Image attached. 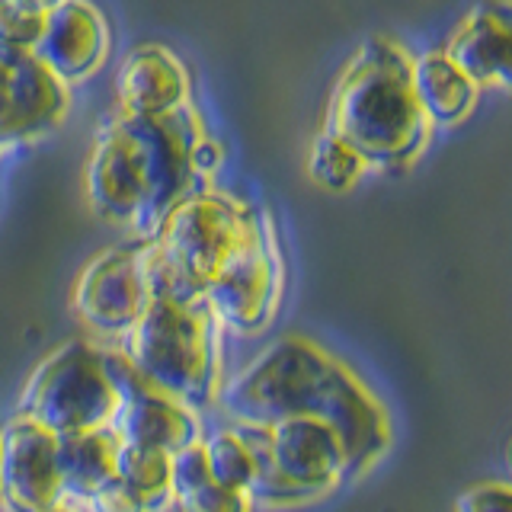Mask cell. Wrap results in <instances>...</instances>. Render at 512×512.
Instances as JSON below:
<instances>
[{
    "mask_svg": "<svg viewBox=\"0 0 512 512\" xmlns=\"http://www.w3.org/2000/svg\"><path fill=\"white\" fill-rule=\"evenodd\" d=\"M42 16H29L10 0H0V42L16 45V48H32L39 39L42 29Z\"/></svg>",
    "mask_w": 512,
    "mask_h": 512,
    "instance_id": "obj_23",
    "label": "cell"
},
{
    "mask_svg": "<svg viewBox=\"0 0 512 512\" xmlns=\"http://www.w3.org/2000/svg\"><path fill=\"white\" fill-rule=\"evenodd\" d=\"M74 506H80L84 512H144L141 500L122 484L116 474H112L109 480H103V484L96 490H90L87 496H80Z\"/></svg>",
    "mask_w": 512,
    "mask_h": 512,
    "instance_id": "obj_22",
    "label": "cell"
},
{
    "mask_svg": "<svg viewBox=\"0 0 512 512\" xmlns=\"http://www.w3.org/2000/svg\"><path fill=\"white\" fill-rule=\"evenodd\" d=\"M116 410V384L103 349L90 340H68L36 365L20 394L16 413L29 416L55 436L103 429Z\"/></svg>",
    "mask_w": 512,
    "mask_h": 512,
    "instance_id": "obj_7",
    "label": "cell"
},
{
    "mask_svg": "<svg viewBox=\"0 0 512 512\" xmlns=\"http://www.w3.org/2000/svg\"><path fill=\"white\" fill-rule=\"evenodd\" d=\"M215 407L231 426H269L285 416H314L340 436L349 480L368 474L391 448V416L375 391L301 333H285L221 384Z\"/></svg>",
    "mask_w": 512,
    "mask_h": 512,
    "instance_id": "obj_1",
    "label": "cell"
},
{
    "mask_svg": "<svg viewBox=\"0 0 512 512\" xmlns=\"http://www.w3.org/2000/svg\"><path fill=\"white\" fill-rule=\"evenodd\" d=\"M455 512H512V490L506 480L474 484L455 500Z\"/></svg>",
    "mask_w": 512,
    "mask_h": 512,
    "instance_id": "obj_24",
    "label": "cell"
},
{
    "mask_svg": "<svg viewBox=\"0 0 512 512\" xmlns=\"http://www.w3.org/2000/svg\"><path fill=\"white\" fill-rule=\"evenodd\" d=\"M116 96L122 112L157 116L189 103V74L164 45H138L116 74Z\"/></svg>",
    "mask_w": 512,
    "mask_h": 512,
    "instance_id": "obj_15",
    "label": "cell"
},
{
    "mask_svg": "<svg viewBox=\"0 0 512 512\" xmlns=\"http://www.w3.org/2000/svg\"><path fill=\"white\" fill-rule=\"evenodd\" d=\"M148 256L151 240L135 237L84 266L71 292V311L90 333L119 343L132 330L151 298Z\"/></svg>",
    "mask_w": 512,
    "mask_h": 512,
    "instance_id": "obj_9",
    "label": "cell"
},
{
    "mask_svg": "<svg viewBox=\"0 0 512 512\" xmlns=\"http://www.w3.org/2000/svg\"><path fill=\"white\" fill-rule=\"evenodd\" d=\"M116 477L132 490L144 512H167L170 493V452L151 445H116Z\"/></svg>",
    "mask_w": 512,
    "mask_h": 512,
    "instance_id": "obj_19",
    "label": "cell"
},
{
    "mask_svg": "<svg viewBox=\"0 0 512 512\" xmlns=\"http://www.w3.org/2000/svg\"><path fill=\"white\" fill-rule=\"evenodd\" d=\"M512 29L506 0H487L474 7L452 32L442 52L468 74L477 87L506 90L512 77Z\"/></svg>",
    "mask_w": 512,
    "mask_h": 512,
    "instance_id": "obj_14",
    "label": "cell"
},
{
    "mask_svg": "<svg viewBox=\"0 0 512 512\" xmlns=\"http://www.w3.org/2000/svg\"><path fill=\"white\" fill-rule=\"evenodd\" d=\"M368 170L362 154L333 132H320L308 154V173L317 186L330 192H346L359 183V176Z\"/></svg>",
    "mask_w": 512,
    "mask_h": 512,
    "instance_id": "obj_21",
    "label": "cell"
},
{
    "mask_svg": "<svg viewBox=\"0 0 512 512\" xmlns=\"http://www.w3.org/2000/svg\"><path fill=\"white\" fill-rule=\"evenodd\" d=\"M202 295L231 333L253 336L272 324L282 298V260L276 231L263 212Z\"/></svg>",
    "mask_w": 512,
    "mask_h": 512,
    "instance_id": "obj_8",
    "label": "cell"
},
{
    "mask_svg": "<svg viewBox=\"0 0 512 512\" xmlns=\"http://www.w3.org/2000/svg\"><path fill=\"white\" fill-rule=\"evenodd\" d=\"M221 333L224 327L205 295L154 285L144 311L116 349L154 388L192 410H208L224 384Z\"/></svg>",
    "mask_w": 512,
    "mask_h": 512,
    "instance_id": "obj_4",
    "label": "cell"
},
{
    "mask_svg": "<svg viewBox=\"0 0 512 512\" xmlns=\"http://www.w3.org/2000/svg\"><path fill=\"white\" fill-rule=\"evenodd\" d=\"M205 468L212 474L215 484L228 490H244L253 480V452L237 426H221L215 432L202 436Z\"/></svg>",
    "mask_w": 512,
    "mask_h": 512,
    "instance_id": "obj_20",
    "label": "cell"
},
{
    "mask_svg": "<svg viewBox=\"0 0 512 512\" xmlns=\"http://www.w3.org/2000/svg\"><path fill=\"white\" fill-rule=\"evenodd\" d=\"M170 493L180 512H253L244 490H228L205 468L202 439L170 452Z\"/></svg>",
    "mask_w": 512,
    "mask_h": 512,
    "instance_id": "obj_17",
    "label": "cell"
},
{
    "mask_svg": "<svg viewBox=\"0 0 512 512\" xmlns=\"http://www.w3.org/2000/svg\"><path fill=\"white\" fill-rule=\"evenodd\" d=\"M410 55L391 39H368L336 77L324 132L340 135L362 154L368 167H407L429 141L410 87Z\"/></svg>",
    "mask_w": 512,
    "mask_h": 512,
    "instance_id": "obj_3",
    "label": "cell"
},
{
    "mask_svg": "<svg viewBox=\"0 0 512 512\" xmlns=\"http://www.w3.org/2000/svg\"><path fill=\"white\" fill-rule=\"evenodd\" d=\"M202 135L205 122L192 103L157 116L119 112L109 119L93 138L84 170L93 215L151 237L176 202L202 189L192 164Z\"/></svg>",
    "mask_w": 512,
    "mask_h": 512,
    "instance_id": "obj_2",
    "label": "cell"
},
{
    "mask_svg": "<svg viewBox=\"0 0 512 512\" xmlns=\"http://www.w3.org/2000/svg\"><path fill=\"white\" fill-rule=\"evenodd\" d=\"M116 436L103 429L71 432L58 436V474H61V500L77 503L116 474Z\"/></svg>",
    "mask_w": 512,
    "mask_h": 512,
    "instance_id": "obj_18",
    "label": "cell"
},
{
    "mask_svg": "<svg viewBox=\"0 0 512 512\" xmlns=\"http://www.w3.org/2000/svg\"><path fill=\"white\" fill-rule=\"evenodd\" d=\"M10 4H16L20 10H26L29 16H42V20H45V16L52 13V10L61 4V0H10Z\"/></svg>",
    "mask_w": 512,
    "mask_h": 512,
    "instance_id": "obj_25",
    "label": "cell"
},
{
    "mask_svg": "<svg viewBox=\"0 0 512 512\" xmlns=\"http://www.w3.org/2000/svg\"><path fill=\"white\" fill-rule=\"evenodd\" d=\"M58 500V436L16 413L0 429V503L10 512H39Z\"/></svg>",
    "mask_w": 512,
    "mask_h": 512,
    "instance_id": "obj_12",
    "label": "cell"
},
{
    "mask_svg": "<svg viewBox=\"0 0 512 512\" xmlns=\"http://www.w3.org/2000/svg\"><path fill=\"white\" fill-rule=\"evenodd\" d=\"M68 87L29 52L0 42V144L52 132L68 116Z\"/></svg>",
    "mask_w": 512,
    "mask_h": 512,
    "instance_id": "obj_11",
    "label": "cell"
},
{
    "mask_svg": "<svg viewBox=\"0 0 512 512\" xmlns=\"http://www.w3.org/2000/svg\"><path fill=\"white\" fill-rule=\"evenodd\" d=\"M256 208L221 192H192L157 224L148 256L151 288L202 295L256 221Z\"/></svg>",
    "mask_w": 512,
    "mask_h": 512,
    "instance_id": "obj_6",
    "label": "cell"
},
{
    "mask_svg": "<svg viewBox=\"0 0 512 512\" xmlns=\"http://www.w3.org/2000/svg\"><path fill=\"white\" fill-rule=\"evenodd\" d=\"M103 359L112 384H116V410L109 420V432L116 442L176 452V448L205 436L199 410L144 381L119 349H103Z\"/></svg>",
    "mask_w": 512,
    "mask_h": 512,
    "instance_id": "obj_10",
    "label": "cell"
},
{
    "mask_svg": "<svg viewBox=\"0 0 512 512\" xmlns=\"http://www.w3.org/2000/svg\"><path fill=\"white\" fill-rule=\"evenodd\" d=\"M253 452L247 496L253 509H298L349 480L340 436L314 416H285L269 426H237Z\"/></svg>",
    "mask_w": 512,
    "mask_h": 512,
    "instance_id": "obj_5",
    "label": "cell"
},
{
    "mask_svg": "<svg viewBox=\"0 0 512 512\" xmlns=\"http://www.w3.org/2000/svg\"><path fill=\"white\" fill-rule=\"evenodd\" d=\"M410 87L429 125L461 122L477 103V84L445 52H426L410 61Z\"/></svg>",
    "mask_w": 512,
    "mask_h": 512,
    "instance_id": "obj_16",
    "label": "cell"
},
{
    "mask_svg": "<svg viewBox=\"0 0 512 512\" xmlns=\"http://www.w3.org/2000/svg\"><path fill=\"white\" fill-rule=\"evenodd\" d=\"M39 512H84V509H80V506H74L71 500H58V503L45 506V509H39Z\"/></svg>",
    "mask_w": 512,
    "mask_h": 512,
    "instance_id": "obj_26",
    "label": "cell"
},
{
    "mask_svg": "<svg viewBox=\"0 0 512 512\" xmlns=\"http://www.w3.org/2000/svg\"><path fill=\"white\" fill-rule=\"evenodd\" d=\"M64 87L87 80L109 52L106 16L90 0H61L45 16L36 45L29 48Z\"/></svg>",
    "mask_w": 512,
    "mask_h": 512,
    "instance_id": "obj_13",
    "label": "cell"
}]
</instances>
